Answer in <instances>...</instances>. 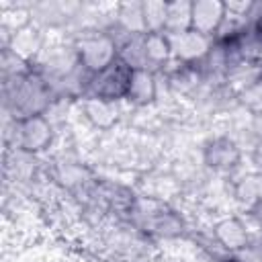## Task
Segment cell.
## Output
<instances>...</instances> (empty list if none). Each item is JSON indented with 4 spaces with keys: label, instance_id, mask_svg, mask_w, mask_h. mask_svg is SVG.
<instances>
[{
    "label": "cell",
    "instance_id": "cell-11",
    "mask_svg": "<svg viewBox=\"0 0 262 262\" xmlns=\"http://www.w3.org/2000/svg\"><path fill=\"white\" fill-rule=\"evenodd\" d=\"M160 76L151 70H133L129 90L125 96V106L131 108H149L160 98Z\"/></svg>",
    "mask_w": 262,
    "mask_h": 262
},
{
    "label": "cell",
    "instance_id": "cell-21",
    "mask_svg": "<svg viewBox=\"0 0 262 262\" xmlns=\"http://www.w3.org/2000/svg\"><path fill=\"white\" fill-rule=\"evenodd\" d=\"M260 80H262V68H260Z\"/></svg>",
    "mask_w": 262,
    "mask_h": 262
},
{
    "label": "cell",
    "instance_id": "cell-4",
    "mask_svg": "<svg viewBox=\"0 0 262 262\" xmlns=\"http://www.w3.org/2000/svg\"><path fill=\"white\" fill-rule=\"evenodd\" d=\"M57 123L49 115H35L29 119H4L2 139L4 147L20 149L25 154L45 158L57 143Z\"/></svg>",
    "mask_w": 262,
    "mask_h": 262
},
{
    "label": "cell",
    "instance_id": "cell-7",
    "mask_svg": "<svg viewBox=\"0 0 262 262\" xmlns=\"http://www.w3.org/2000/svg\"><path fill=\"white\" fill-rule=\"evenodd\" d=\"M211 237L215 239V244L227 252V254H237L242 252L252 235H254V227L250 225V221L246 219L244 213H225L219 215L215 219H211V223L207 225Z\"/></svg>",
    "mask_w": 262,
    "mask_h": 262
},
{
    "label": "cell",
    "instance_id": "cell-2",
    "mask_svg": "<svg viewBox=\"0 0 262 262\" xmlns=\"http://www.w3.org/2000/svg\"><path fill=\"white\" fill-rule=\"evenodd\" d=\"M0 86L4 119L20 121L35 115H47L57 102L49 84L33 66H29L25 72L16 76L2 78Z\"/></svg>",
    "mask_w": 262,
    "mask_h": 262
},
{
    "label": "cell",
    "instance_id": "cell-17",
    "mask_svg": "<svg viewBox=\"0 0 262 262\" xmlns=\"http://www.w3.org/2000/svg\"><path fill=\"white\" fill-rule=\"evenodd\" d=\"M166 6H168V2H164V0H143V14H145L147 33L149 31H164Z\"/></svg>",
    "mask_w": 262,
    "mask_h": 262
},
{
    "label": "cell",
    "instance_id": "cell-12",
    "mask_svg": "<svg viewBox=\"0 0 262 262\" xmlns=\"http://www.w3.org/2000/svg\"><path fill=\"white\" fill-rule=\"evenodd\" d=\"M170 41H172V57L174 61L178 63H190V66H196L201 63L207 53L211 51L213 47V39L207 37V35H201L192 29L184 31V33H178V35H170Z\"/></svg>",
    "mask_w": 262,
    "mask_h": 262
},
{
    "label": "cell",
    "instance_id": "cell-20",
    "mask_svg": "<svg viewBox=\"0 0 262 262\" xmlns=\"http://www.w3.org/2000/svg\"><path fill=\"white\" fill-rule=\"evenodd\" d=\"M92 262H111V260H106V258H102V256L98 254V256H94V260H92Z\"/></svg>",
    "mask_w": 262,
    "mask_h": 262
},
{
    "label": "cell",
    "instance_id": "cell-9",
    "mask_svg": "<svg viewBox=\"0 0 262 262\" xmlns=\"http://www.w3.org/2000/svg\"><path fill=\"white\" fill-rule=\"evenodd\" d=\"M123 106L125 102H111L94 96H84L76 102L80 117L94 131H113L123 119Z\"/></svg>",
    "mask_w": 262,
    "mask_h": 262
},
{
    "label": "cell",
    "instance_id": "cell-14",
    "mask_svg": "<svg viewBox=\"0 0 262 262\" xmlns=\"http://www.w3.org/2000/svg\"><path fill=\"white\" fill-rule=\"evenodd\" d=\"M143 35H125L117 41V59L123 61L129 70H147Z\"/></svg>",
    "mask_w": 262,
    "mask_h": 262
},
{
    "label": "cell",
    "instance_id": "cell-13",
    "mask_svg": "<svg viewBox=\"0 0 262 262\" xmlns=\"http://www.w3.org/2000/svg\"><path fill=\"white\" fill-rule=\"evenodd\" d=\"M143 47H145V63L147 70L160 74L164 72L172 61V41L170 35L164 31H149L143 35Z\"/></svg>",
    "mask_w": 262,
    "mask_h": 262
},
{
    "label": "cell",
    "instance_id": "cell-3",
    "mask_svg": "<svg viewBox=\"0 0 262 262\" xmlns=\"http://www.w3.org/2000/svg\"><path fill=\"white\" fill-rule=\"evenodd\" d=\"M98 254L111 262H156L160 246L129 221H108L98 227Z\"/></svg>",
    "mask_w": 262,
    "mask_h": 262
},
{
    "label": "cell",
    "instance_id": "cell-16",
    "mask_svg": "<svg viewBox=\"0 0 262 262\" xmlns=\"http://www.w3.org/2000/svg\"><path fill=\"white\" fill-rule=\"evenodd\" d=\"M235 106L242 108L248 117L262 115V80L248 84L235 92Z\"/></svg>",
    "mask_w": 262,
    "mask_h": 262
},
{
    "label": "cell",
    "instance_id": "cell-19",
    "mask_svg": "<svg viewBox=\"0 0 262 262\" xmlns=\"http://www.w3.org/2000/svg\"><path fill=\"white\" fill-rule=\"evenodd\" d=\"M246 160L250 164V170L262 174V137L256 139L248 149H246Z\"/></svg>",
    "mask_w": 262,
    "mask_h": 262
},
{
    "label": "cell",
    "instance_id": "cell-10",
    "mask_svg": "<svg viewBox=\"0 0 262 262\" xmlns=\"http://www.w3.org/2000/svg\"><path fill=\"white\" fill-rule=\"evenodd\" d=\"M227 23V2L223 0H192L190 29L215 39Z\"/></svg>",
    "mask_w": 262,
    "mask_h": 262
},
{
    "label": "cell",
    "instance_id": "cell-18",
    "mask_svg": "<svg viewBox=\"0 0 262 262\" xmlns=\"http://www.w3.org/2000/svg\"><path fill=\"white\" fill-rule=\"evenodd\" d=\"M244 23L258 37H262V0H254V2L248 4V10L244 14Z\"/></svg>",
    "mask_w": 262,
    "mask_h": 262
},
{
    "label": "cell",
    "instance_id": "cell-6",
    "mask_svg": "<svg viewBox=\"0 0 262 262\" xmlns=\"http://www.w3.org/2000/svg\"><path fill=\"white\" fill-rule=\"evenodd\" d=\"M201 166L215 176L231 178L244 170L246 149L231 133H215L209 135L201 143Z\"/></svg>",
    "mask_w": 262,
    "mask_h": 262
},
{
    "label": "cell",
    "instance_id": "cell-22",
    "mask_svg": "<svg viewBox=\"0 0 262 262\" xmlns=\"http://www.w3.org/2000/svg\"><path fill=\"white\" fill-rule=\"evenodd\" d=\"M156 262H164V260H162V258H158V260H156Z\"/></svg>",
    "mask_w": 262,
    "mask_h": 262
},
{
    "label": "cell",
    "instance_id": "cell-5",
    "mask_svg": "<svg viewBox=\"0 0 262 262\" xmlns=\"http://www.w3.org/2000/svg\"><path fill=\"white\" fill-rule=\"evenodd\" d=\"M76 57L90 76L117 61V39L113 33L96 27H80L70 35Z\"/></svg>",
    "mask_w": 262,
    "mask_h": 262
},
{
    "label": "cell",
    "instance_id": "cell-8",
    "mask_svg": "<svg viewBox=\"0 0 262 262\" xmlns=\"http://www.w3.org/2000/svg\"><path fill=\"white\" fill-rule=\"evenodd\" d=\"M131 72L133 70H129L123 61H119V59L113 61L111 66H106L104 70H100L88 78L84 96H94V98H102V100H111V102H125L129 82H131Z\"/></svg>",
    "mask_w": 262,
    "mask_h": 262
},
{
    "label": "cell",
    "instance_id": "cell-1",
    "mask_svg": "<svg viewBox=\"0 0 262 262\" xmlns=\"http://www.w3.org/2000/svg\"><path fill=\"white\" fill-rule=\"evenodd\" d=\"M127 221L139 227L143 233H147L158 246L188 242L194 227V223L186 217V213L174 203L164 199H154L141 192L137 194Z\"/></svg>",
    "mask_w": 262,
    "mask_h": 262
},
{
    "label": "cell",
    "instance_id": "cell-15",
    "mask_svg": "<svg viewBox=\"0 0 262 262\" xmlns=\"http://www.w3.org/2000/svg\"><path fill=\"white\" fill-rule=\"evenodd\" d=\"M190 8L192 0H170L166 6V23L164 33L178 35L190 29Z\"/></svg>",
    "mask_w": 262,
    "mask_h": 262
}]
</instances>
